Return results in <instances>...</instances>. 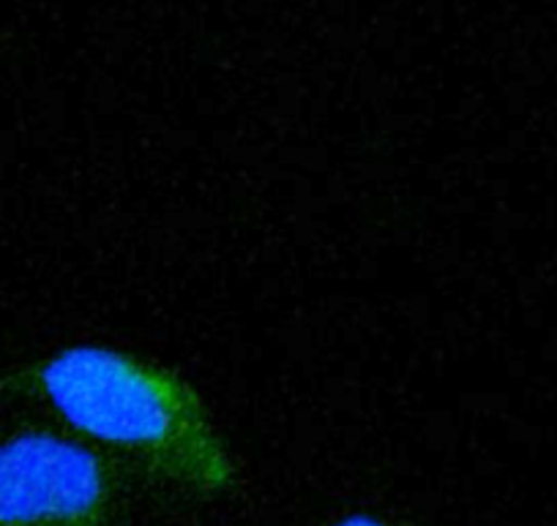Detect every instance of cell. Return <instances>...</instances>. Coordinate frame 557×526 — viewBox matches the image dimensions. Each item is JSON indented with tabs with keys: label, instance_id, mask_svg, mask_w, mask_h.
I'll use <instances>...</instances> for the list:
<instances>
[{
	"label": "cell",
	"instance_id": "cell-1",
	"mask_svg": "<svg viewBox=\"0 0 557 526\" xmlns=\"http://www.w3.org/2000/svg\"><path fill=\"white\" fill-rule=\"evenodd\" d=\"M30 396L50 404L83 437L126 453L162 480L202 497L238 480L200 393L170 368L99 343L58 349L0 374V399Z\"/></svg>",
	"mask_w": 557,
	"mask_h": 526
},
{
	"label": "cell",
	"instance_id": "cell-2",
	"mask_svg": "<svg viewBox=\"0 0 557 526\" xmlns=\"http://www.w3.org/2000/svg\"><path fill=\"white\" fill-rule=\"evenodd\" d=\"M115 475L88 444L55 431L0 439V526H115Z\"/></svg>",
	"mask_w": 557,
	"mask_h": 526
},
{
	"label": "cell",
	"instance_id": "cell-3",
	"mask_svg": "<svg viewBox=\"0 0 557 526\" xmlns=\"http://www.w3.org/2000/svg\"><path fill=\"white\" fill-rule=\"evenodd\" d=\"M329 526H418V524L380 518V515H369V513H356V515H345V518L334 521V524H329Z\"/></svg>",
	"mask_w": 557,
	"mask_h": 526
}]
</instances>
